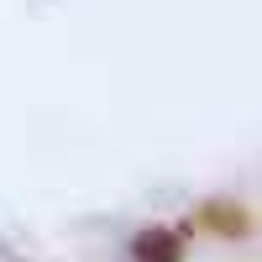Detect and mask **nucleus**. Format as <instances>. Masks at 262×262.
Returning a JSON list of instances; mask_svg holds the SVG:
<instances>
[{"mask_svg": "<svg viewBox=\"0 0 262 262\" xmlns=\"http://www.w3.org/2000/svg\"><path fill=\"white\" fill-rule=\"evenodd\" d=\"M131 252H137V262H179L184 257V242H179V231L152 226V231H142L137 242H131Z\"/></svg>", "mask_w": 262, "mask_h": 262, "instance_id": "nucleus-1", "label": "nucleus"}, {"mask_svg": "<svg viewBox=\"0 0 262 262\" xmlns=\"http://www.w3.org/2000/svg\"><path fill=\"white\" fill-rule=\"evenodd\" d=\"M205 226L221 231V236H242L247 215H242V205H205Z\"/></svg>", "mask_w": 262, "mask_h": 262, "instance_id": "nucleus-2", "label": "nucleus"}]
</instances>
